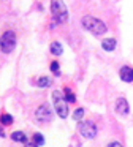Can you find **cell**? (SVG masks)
<instances>
[{"instance_id":"6da1fadb","label":"cell","mask_w":133,"mask_h":147,"mask_svg":"<svg viewBox=\"0 0 133 147\" xmlns=\"http://www.w3.org/2000/svg\"><path fill=\"white\" fill-rule=\"evenodd\" d=\"M81 22H82V27H84L86 30H89V32H90L92 35H95V36L105 35L106 30H108L103 21L97 19V18H94V16H84L81 19Z\"/></svg>"},{"instance_id":"7a4b0ae2","label":"cell","mask_w":133,"mask_h":147,"mask_svg":"<svg viewBox=\"0 0 133 147\" xmlns=\"http://www.w3.org/2000/svg\"><path fill=\"white\" fill-rule=\"evenodd\" d=\"M51 13L56 24H63L68 19V10L63 0H51Z\"/></svg>"},{"instance_id":"3957f363","label":"cell","mask_w":133,"mask_h":147,"mask_svg":"<svg viewBox=\"0 0 133 147\" xmlns=\"http://www.w3.org/2000/svg\"><path fill=\"white\" fill-rule=\"evenodd\" d=\"M16 48V33L13 30H6L0 36V49L5 54H10L11 51H14Z\"/></svg>"},{"instance_id":"277c9868","label":"cell","mask_w":133,"mask_h":147,"mask_svg":"<svg viewBox=\"0 0 133 147\" xmlns=\"http://www.w3.org/2000/svg\"><path fill=\"white\" fill-rule=\"evenodd\" d=\"M52 100H54V108H56L57 115L62 117V119H65L66 115H68V106H66L65 96L62 95V92L54 90V92H52Z\"/></svg>"},{"instance_id":"5b68a950","label":"cell","mask_w":133,"mask_h":147,"mask_svg":"<svg viewBox=\"0 0 133 147\" xmlns=\"http://www.w3.org/2000/svg\"><path fill=\"white\" fill-rule=\"evenodd\" d=\"M78 130L79 133H81L82 138H86V139H94L95 136H97V127H95L94 122L87 120V122H81V123L78 125Z\"/></svg>"},{"instance_id":"8992f818","label":"cell","mask_w":133,"mask_h":147,"mask_svg":"<svg viewBox=\"0 0 133 147\" xmlns=\"http://www.w3.org/2000/svg\"><path fill=\"white\" fill-rule=\"evenodd\" d=\"M35 115H37V120L38 122H51V119H52V111H51V108L48 105H41L40 108L37 109V112H35Z\"/></svg>"},{"instance_id":"52a82bcc","label":"cell","mask_w":133,"mask_h":147,"mask_svg":"<svg viewBox=\"0 0 133 147\" xmlns=\"http://www.w3.org/2000/svg\"><path fill=\"white\" fill-rule=\"evenodd\" d=\"M116 112L119 115H127L130 112L128 101H127L125 98H117V101H116Z\"/></svg>"},{"instance_id":"ba28073f","label":"cell","mask_w":133,"mask_h":147,"mask_svg":"<svg viewBox=\"0 0 133 147\" xmlns=\"http://www.w3.org/2000/svg\"><path fill=\"white\" fill-rule=\"evenodd\" d=\"M119 76L124 82H133V68L130 67H122L119 71Z\"/></svg>"},{"instance_id":"9c48e42d","label":"cell","mask_w":133,"mask_h":147,"mask_svg":"<svg viewBox=\"0 0 133 147\" xmlns=\"http://www.w3.org/2000/svg\"><path fill=\"white\" fill-rule=\"evenodd\" d=\"M116 45H117L116 38H105L103 41H101V48H103V51H106V52L114 51V49H116Z\"/></svg>"},{"instance_id":"30bf717a","label":"cell","mask_w":133,"mask_h":147,"mask_svg":"<svg viewBox=\"0 0 133 147\" xmlns=\"http://www.w3.org/2000/svg\"><path fill=\"white\" fill-rule=\"evenodd\" d=\"M11 139L16 141V142H27V138H25V134L22 133V131H14V133H11Z\"/></svg>"},{"instance_id":"8fae6325","label":"cell","mask_w":133,"mask_h":147,"mask_svg":"<svg viewBox=\"0 0 133 147\" xmlns=\"http://www.w3.org/2000/svg\"><path fill=\"white\" fill-rule=\"evenodd\" d=\"M51 52H52L54 55H60L63 52V49H62V45H60L59 41H54V43H51Z\"/></svg>"},{"instance_id":"7c38bea8","label":"cell","mask_w":133,"mask_h":147,"mask_svg":"<svg viewBox=\"0 0 133 147\" xmlns=\"http://www.w3.org/2000/svg\"><path fill=\"white\" fill-rule=\"evenodd\" d=\"M63 93H65V100H66V101H70V103H75L76 101V96H75V93L70 90V87H65V89H63Z\"/></svg>"},{"instance_id":"4fadbf2b","label":"cell","mask_w":133,"mask_h":147,"mask_svg":"<svg viewBox=\"0 0 133 147\" xmlns=\"http://www.w3.org/2000/svg\"><path fill=\"white\" fill-rule=\"evenodd\" d=\"M37 86H38V87H49V86H51L49 76H41L40 79L37 81Z\"/></svg>"},{"instance_id":"5bb4252c","label":"cell","mask_w":133,"mask_h":147,"mask_svg":"<svg viewBox=\"0 0 133 147\" xmlns=\"http://www.w3.org/2000/svg\"><path fill=\"white\" fill-rule=\"evenodd\" d=\"M0 123L2 125H11L13 123V117L10 114H2L0 115Z\"/></svg>"},{"instance_id":"9a60e30c","label":"cell","mask_w":133,"mask_h":147,"mask_svg":"<svg viewBox=\"0 0 133 147\" xmlns=\"http://www.w3.org/2000/svg\"><path fill=\"white\" fill-rule=\"evenodd\" d=\"M82 117H84V109L82 108H78L75 112H73V119H75V120H81Z\"/></svg>"},{"instance_id":"2e32d148","label":"cell","mask_w":133,"mask_h":147,"mask_svg":"<svg viewBox=\"0 0 133 147\" xmlns=\"http://www.w3.org/2000/svg\"><path fill=\"white\" fill-rule=\"evenodd\" d=\"M33 142H35V144H38V146H43V144H44V138H43V134L35 133V134H33Z\"/></svg>"},{"instance_id":"e0dca14e","label":"cell","mask_w":133,"mask_h":147,"mask_svg":"<svg viewBox=\"0 0 133 147\" xmlns=\"http://www.w3.org/2000/svg\"><path fill=\"white\" fill-rule=\"evenodd\" d=\"M51 70L56 74H59V62H52V63H51Z\"/></svg>"},{"instance_id":"ac0fdd59","label":"cell","mask_w":133,"mask_h":147,"mask_svg":"<svg viewBox=\"0 0 133 147\" xmlns=\"http://www.w3.org/2000/svg\"><path fill=\"white\" fill-rule=\"evenodd\" d=\"M108 147H124V146L120 142H117V141H113V142L108 144Z\"/></svg>"},{"instance_id":"d6986e66","label":"cell","mask_w":133,"mask_h":147,"mask_svg":"<svg viewBox=\"0 0 133 147\" xmlns=\"http://www.w3.org/2000/svg\"><path fill=\"white\" fill-rule=\"evenodd\" d=\"M25 147H38V144H35V142H29V144H25Z\"/></svg>"},{"instance_id":"ffe728a7","label":"cell","mask_w":133,"mask_h":147,"mask_svg":"<svg viewBox=\"0 0 133 147\" xmlns=\"http://www.w3.org/2000/svg\"><path fill=\"white\" fill-rule=\"evenodd\" d=\"M3 136H5V133H3V128L0 127V138H3Z\"/></svg>"}]
</instances>
